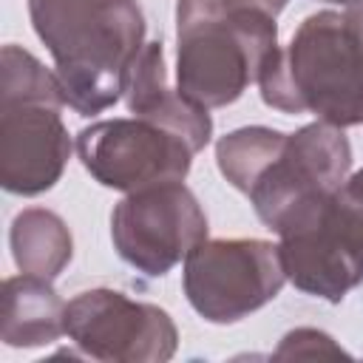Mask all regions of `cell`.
Instances as JSON below:
<instances>
[{"label": "cell", "mask_w": 363, "mask_h": 363, "mask_svg": "<svg viewBox=\"0 0 363 363\" xmlns=\"http://www.w3.org/2000/svg\"><path fill=\"white\" fill-rule=\"evenodd\" d=\"M28 17L54 57L68 108L94 116L125 96L147 28L136 0H28Z\"/></svg>", "instance_id": "6da1fadb"}, {"label": "cell", "mask_w": 363, "mask_h": 363, "mask_svg": "<svg viewBox=\"0 0 363 363\" xmlns=\"http://www.w3.org/2000/svg\"><path fill=\"white\" fill-rule=\"evenodd\" d=\"M267 108L315 113L335 128L363 125V43L343 11H315L258 74Z\"/></svg>", "instance_id": "7a4b0ae2"}, {"label": "cell", "mask_w": 363, "mask_h": 363, "mask_svg": "<svg viewBox=\"0 0 363 363\" xmlns=\"http://www.w3.org/2000/svg\"><path fill=\"white\" fill-rule=\"evenodd\" d=\"M275 48V14L250 0L176 3V88L204 108L241 99Z\"/></svg>", "instance_id": "3957f363"}, {"label": "cell", "mask_w": 363, "mask_h": 363, "mask_svg": "<svg viewBox=\"0 0 363 363\" xmlns=\"http://www.w3.org/2000/svg\"><path fill=\"white\" fill-rule=\"evenodd\" d=\"M278 238L286 281L303 295L340 303L363 284V167L301 210Z\"/></svg>", "instance_id": "277c9868"}, {"label": "cell", "mask_w": 363, "mask_h": 363, "mask_svg": "<svg viewBox=\"0 0 363 363\" xmlns=\"http://www.w3.org/2000/svg\"><path fill=\"white\" fill-rule=\"evenodd\" d=\"M286 284L278 244L264 238H207L184 258L182 286L207 323H238Z\"/></svg>", "instance_id": "5b68a950"}, {"label": "cell", "mask_w": 363, "mask_h": 363, "mask_svg": "<svg viewBox=\"0 0 363 363\" xmlns=\"http://www.w3.org/2000/svg\"><path fill=\"white\" fill-rule=\"evenodd\" d=\"M349 167L352 145L343 128L315 119L286 133L284 147L255 179L247 199L255 216L272 233H281L301 210L332 196L349 179Z\"/></svg>", "instance_id": "8992f818"}, {"label": "cell", "mask_w": 363, "mask_h": 363, "mask_svg": "<svg viewBox=\"0 0 363 363\" xmlns=\"http://www.w3.org/2000/svg\"><path fill=\"white\" fill-rule=\"evenodd\" d=\"M111 241L125 264L147 278L167 275L207 241V216L182 182L128 193L111 213Z\"/></svg>", "instance_id": "52a82bcc"}, {"label": "cell", "mask_w": 363, "mask_h": 363, "mask_svg": "<svg viewBox=\"0 0 363 363\" xmlns=\"http://www.w3.org/2000/svg\"><path fill=\"white\" fill-rule=\"evenodd\" d=\"M74 147L82 167L119 193L184 182L196 156L187 139L145 116L99 119L77 133Z\"/></svg>", "instance_id": "ba28073f"}, {"label": "cell", "mask_w": 363, "mask_h": 363, "mask_svg": "<svg viewBox=\"0 0 363 363\" xmlns=\"http://www.w3.org/2000/svg\"><path fill=\"white\" fill-rule=\"evenodd\" d=\"M65 335L82 354L105 363H164L179 346V329L162 306L108 286L65 303Z\"/></svg>", "instance_id": "9c48e42d"}, {"label": "cell", "mask_w": 363, "mask_h": 363, "mask_svg": "<svg viewBox=\"0 0 363 363\" xmlns=\"http://www.w3.org/2000/svg\"><path fill=\"white\" fill-rule=\"evenodd\" d=\"M62 105L48 99H0V184L14 196L51 190L68 164L71 136Z\"/></svg>", "instance_id": "30bf717a"}, {"label": "cell", "mask_w": 363, "mask_h": 363, "mask_svg": "<svg viewBox=\"0 0 363 363\" xmlns=\"http://www.w3.org/2000/svg\"><path fill=\"white\" fill-rule=\"evenodd\" d=\"M125 105L133 116L153 119L170 128L173 133H179L182 139H187L196 153L204 150L213 136L210 108L187 99L179 88L173 91L167 85L162 40L145 43L142 51L136 54L125 85Z\"/></svg>", "instance_id": "8fae6325"}, {"label": "cell", "mask_w": 363, "mask_h": 363, "mask_svg": "<svg viewBox=\"0 0 363 363\" xmlns=\"http://www.w3.org/2000/svg\"><path fill=\"white\" fill-rule=\"evenodd\" d=\"M65 335V303L51 281L37 275H14L3 284L0 337L11 349L48 346Z\"/></svg>", "instance_id": "7c38bea8"}, {"label": "cell", "mask_w": 363, "mask_h": 363, "mask_svg": "<svg viewBox=\"0 0 363 363\" xmlns=\"http://www.w3.org/2000/svg\"><path fill=\"white\" fill-rule=\"evenodd\" d=\"M9 244L17 269L45 281H54L74 255V238L68 224L45 207L20 210L11 221Z\"/></svg>", "instance_id": "4fadbf2b"}, {"label": "cell", "mask_w": 363, "mask_h": 363, "mask_svg": "<svg viewBox=\"0 0 363 363\" xmlns=\"http://www.w3.org/2000/svg\"><path fill=\"white\" fill-rule=\"evenodd\" d=\"M284 142H286L284 130H275L267 125H247V128L230 130L216 142V164L221 176L247 196L255 179L264 173V167L284 147Z\"/></svg>", "instance_id": "5bb4252c"}, {"label": "cell", "mask_w": 363, "mask_h": 363, "mask_svg": "<svg viewBox=\"0 0 363 363\" xmlns=\"http://www.w3.org/2000/svg\"><path fill=\"white\" fill-rule=\"evenodd\" d=\"M323 354L340 357L346 352L332 340V335L320 329H309V326L286 332L275 349V357H323Z\"/></svg>", "instance_id": "9a60e30c"}, {"label": "cell", "mask_w": 363, "mask_h": 363, "mask_svg": "<svg viewBox=\"0 0 363 363\" xmlns=\"http://www.w3.org/2000/svg\"><path fill=\"white\" fill-rule=\"evenodd\" d=\"M343 14L349 17L352 28L357 31V37H360V43H363V0H354L352 6H346V11H343Z\"/></svg>", "instance_id": "2e32d148"}, {"label": "cell", "mask_w": 363, "mask_h": 363, "mask_svg": "<svg viewBox=\"0 0 363 363\" xmlns=\"http://www.w3.org/2000/svg\"><path fill=\"white\" fill-rule=\"evenodd\" d=\"M326 3H337V6H343V9H346V6H352L354 0H326Z\"/></svg>", "instance_id": "e0dca14e"}]
</instances>
